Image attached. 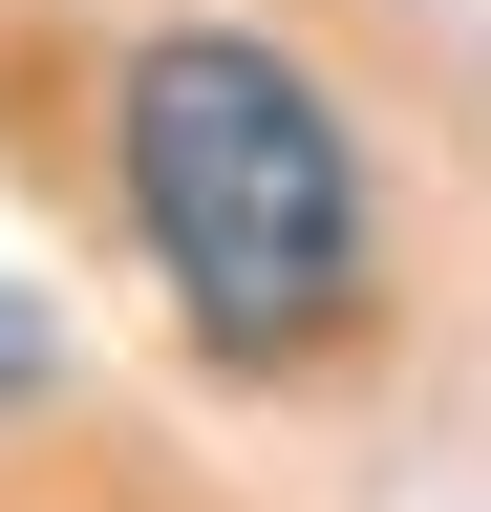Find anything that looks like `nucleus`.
Segmentation results:
<instances>
[{
    "mask_svg": "<svg viewBox=\"0 0 491 512\" xmlns=\"http://www.w3.org/2000/svg\"><path fill=\"white\" fill-rule=\"evenodd\" d=\"M107 171H129V235L171 256V299H193L235 363H299V342L363 299L342 107L299 86L278 43H235V22L129 43V86H107Z\"/></svg>",
    "mask_w": 491,
    "mask_h": 512,
    "instance_id": "1",
    "label": "nucleus"
},
{
    "mask_svg": "<svg viewBox=\"0 0 491 512\" xmlns=\"http://www.w3.org/2000/svg\"><path fill=\"white\" fill-rule=\"evenodd\" d=\"M0 384H43V320H22V299H0Z\"/></svg>",
    "mask_w": 491,
    "mask_h": 512,
    "instance_id": "2",
    "label": "nucleus"
}]
</instances>
